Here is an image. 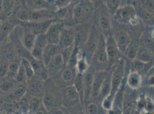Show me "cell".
Returning a JSON list of instances; mask_svg holds the SVG:
<instances>
[{"mask_svg": "<svg viewBox=\"0 0 154 114\" xmlns=\"http://www.w3.org/2000/svg\"><path fill=\"white\" fill-rule=\"evenodd\" d=\"M93 67L96 71H106L109 64L108 58L105 48V37L100 34L96 49L91 58Z\"/></svg>", "mask_w": 154, "mask_h": 114, "instance_id": "obj_1", "label": "cell"}, {"mask_svg": "<svg viewBox=\"0 0 154 114\" xmlns=\"http://www.w3.org/2000/svg\"><path fill=\"white\" fill-rule=\"evenodd\" d=\"M94 11V6L89 1H81L74 5L72 10V19L76 24H81L88 21Z\"/></svg>", "mask_w": 154, "mask_h": 114, "instance_id": "obj_2", "label": "cell"}, {"mask_svg": "<svg viewBox=\"0 0 154 114\" xmlns=\"http://www.w3.org/2000/svg\"><path fill=\"white\" fill-rule=\"evenodd\" d=\"M114 69L111 73V93L116 94L122 84V81L125 74V62L120 58L115 64Z\"/></svg>", "mask_w": 154, "mask_h": 114, "instance_id": "obj_3", "label": "cell"}, {"mask_svg": "<svg viewBox=\"0 0 154 114\" xmlns=\"http://www.w3.org/2000/svg\"><path fill=\"white\" fill-rule=\"evenodd\" d=\"M75 30L73 27L63 26L58 44L60 49L66 50L75 44Z\"/></svg>", "mask_w": 154, "mask_h": 114, "instance_id": "obj_4", "label": "cell"}, {"mask_svg": "<svg viewBox=\"0 0 154 114\" xmlns=\"http://www.w3.org/2000/svg\"><path fill=\"white\" fill-rule=\"evenodd\" d=\"M135 14L134 7L131 5H126L119 7L113 13V17L119 24H126L129 23L130 19Z\"/></svg>", "mask_w": 154, "mask_h": 114, "instance_id": "obj_5", "label": "cell"}, {"mask_svg": "<svg viewBox=\"0 0 154 114\" xmlns=\"http://www.w3.org/2000/svg\"><path fill=\"white\" fill-rule=\"evenodd\" d=\"M108 73L106 71L103 70L96 71L93 73L90 98L96 99L98 98L104 80Z\"/></svg>", "mask_w": 154, "mask_h": 114, "instance_id": "obj_6", "label": "cell"}, {"mask_svg": "<svg viewBox=\"0 0 154 114\" xmlns=\"http://www.w3.org/2000/svg\"><path fill=\"white\" fill-rule=\"evenodd\" d=\"M63 26H64L62 23L56 21L54 22L49 26L45 34L48 44H55L58 46L61 32Z\"/></svg>", "mask_w": 154, "mask_h": 114, "instance_id": "obj_7", "label": "cell"}, {"mask_svg": "<svg viewBox=\"0 0 154 114\" xmlns=\"http://www.w3.org/2000/svg\"><path fill=\"white\" fill-rule=\"evenodd\" d=\"M48 44V43L45 34L38 35L32 50L30 52L31 57L35 60L42 62L43 51Z\"/></svg>", "mask_w": 154, "mask_h": 114, "instance_id": "obj_8", "label": "cell"}, {"mask_svg": "<svg viewBox=\"0 0 154 114\" xmlns=\"http://www.w3.org/2000/svg\"><path fill=\"white\" fill-rule=\"evenodd\" d=\"M54 19H50L43 21H28L24 22V27L35 34L36 36L45 34L49 26L51 25Z\"/></svg>", "mask_w": 154, "mask_h": 114, "instance_id": "obj_9", "label": "cell"}, {"mask_svg": "<svg viewBox=\"0 0 154 114\" xmlns=\"http://www.w3.org/2000/svg\"><path fill=\"white\" fill-rule=\"evenodd\" d=\"M105 48L109 64L114 62H116L120 59L119 57L120 53L118 49L113 37L108 36L105 38Z\"/></svg>", "mask_w": 154, "mask_h": 114, "instance_id": "obj_10", "label": "cell"}, {"mask_svg": "<svg viewBox=\"0 0 154 114\" xmlns=\"http://www.w3.org/2000/svg\"><path fill=\"white\" fill-rule=\"evenodd\" d=\"M98 33L94 26H92L88 33V36L86 41V54L91 58L96 49L99 39Z\"/></svg>", "mask_w": 154, "mask_h": 114, "instance_id": "obj_11", "label": "cell"}, {"mask_svg": "<svg viewBox=\"0 0 154 114\" xmlns=\"http://www.w3.org/2000/svg\"><path fill=\"white\" fill-rule=\"evenodd\" d=\"M56 14L49 9L33 10L30 12L29 21H43L54 19Z\"/></svg>", "mask_w": 154, "mask_h": 114, "instance_id": "obj_12", "label": "cell"}, {"mask_svg": "<svg viewBox=\"0 0 154 114\" xmlns=\"http://www.w3.org/2000/svg\"><path fill=\"white\" fill-rule=\"evenodd\" d=\"M114 38L120 53L124 54L127 47L131 44V39L128 34L125 31L122 30L117 32L116 37Z\"/></svg>", "mask_w": 154, "mask_h": 114, "instance_id": "obj_13", "label": "cell"}, {"mask_svg": "<svg viewBox=\"0 0 154 114\" xmlns=\"http://www.w3.org/2000/svg\"><path fill=\"white\" fill-rule=\"evenodd\" d=\"M60 53H61V49L58 45L47 44L43 51L42 56V62L43 65L47 67L52 58Z\"/></svg>", "mask_w": 154, "mask_h": 114, "instance_id": "obj_14", "label": "cell"}, {"mask_svg": "<svg viewBox=\"0 0 154 114\" xmlns=\"http://www.w3.org/2000/svg\"><path fill=\"white\" fill-rule=\"evenodd\" d=\"M36 36H37L30 30L26 27L24 28L21 39V43L23 45V47L29 53L32 50L34 46Z\"/></svg>", "mask_w": 154, "mask_h": 114, "instance_id": "obj_15", "label": "cell"}, {"mask_svg": "<svg viewBox=\"0 0 154 114\" xmlns=\"http://www.w3.org/2000/svg\"><path fill=\"white\" fill-rule=\"evenodd\" d=\"M28 81L29 82L28 86V88L31 94L33 95L34 97L38 98V96L42 95L44 92L43 83L41 82L40 79L35 78V76Z\"/></svg>", "mask_w": 154, "mask_h": 114, "instance_id": "obj_16", "label": "cell"}, {"mask_svg": "<svg viewBox=\"0 0 154 114\" xmlns=\"http://www.w3.org/2000/svg\"><path fill=\"white\" fill-rule=\"evenodd\" d=\"M142 83L141 74L135 71H131L127 78V84L130 89H139Z\"/></svg>", "mask_w": 154, "mask_h": 114, "instance_id": "obj_17", "label": "cell"}, {"mask_svg": "<svg viewBox=\"0 0 154 114\" xmlns=\"http://www.w3.org/2000/svg\"><path fill=\"white\" fill-rule=\"evenodd\" d=\"M64 64V58L62 53H60L52 58L50 63L46 67L48 71H51V73H54L60 70Z\"/></svg>", "mask_w": 154, "mask_h": 114, "instance_id": "obj_18", "label": "cell"}, {"mask_svg": "<svg viewBox=\"0 0 154 114\" xmlns=\"http://www.w3.org/2000/svg\"><path fill=\"white\" fill-rule=\"evenodd\" d=\"M76 63H75V70L76 73L84 74L89 70V66L86 58L83 54L78 53L76 55Z\"/></svg>", "mask_w": 154, "mask_h": 114, "instance_id": "obj_19", "label": "cell"}, {"mask_svg": "<svg viewBox=\"0 0 154 114\" xmlns=\"http://www.w3.org/2000/svg\"><path fill=\"white\" fill-rule=\"evenodd\" d=\"M93 78V73L89 70L84 74V101L90 98Z\"/></svg>", "mask_w": 154, "mask_h": 114, "instance_id": "obj_20", "label": "cell"}, {"mask_svg": "<svg viewBox=\"0 0 154 114\" xmlns=\"http://www.w3.org/2000/svg\"><path fill=\"white\" fill-rule=\"evenodd\" d=\"M152 53L149 50L145 47H139L137 49L135 60L148 64L152 61Z\"/></svg>", "mask_w": 154, "mask_h": 114, "instance_id": "obj_21", "label": "cell"}, {"mask_svg": "<svg viewBox=\"0 0 154 114\" xmlns=\"http://www.w3.org/2000/svg\"><path fill=\"white\" fill-rule=\"evenodd\" d=\"M73 83L74 84L72 85L79 95L80 101L83 102L84 101V74L76 73L74 78Z\"/></svg>", "mask_w": 154, "mask_h": 114, "instance_id": "obj_22", "label": "cell"}, {"mask_svg": "<svg viewBox=\"0 0 154 114\" xmlns=\"http://www.w3.org/2000/svg\"><path fill=\"white\" fill-rule=\"evenodd\" d=\"M65 96L67 100L71 103L81 101L79 95L73 85L68 86L66 88Z\"/></svg>", "mask_w": 154, "mask_h": 114, "instance_id": "obj_23", "label": "cell"}, {"mask_svg": "<svg viewBox=\"0 0 154 114\" xmlns=\"http://www.w3.org/2000/svg\"><path fill=\"white\" fill-rule=\"evenodd\" d=\"M42 103L46 111H50L55 104V98L54 95L51 94H45L43 96Z\"/></svg>", "mask_w": 154, "mask_h": 114, "instance_id": "obj_24", "label": "cell"}, {"mask_svg": "<svg viewBox=\"0 0 154 114\" xmlns=\"http://www.w3.org/2000/svg\"><path fill=\"white\" fill-rule=\"evenodd\" d=\"M20 61L24 67V69L26 71L27 81H28L35 76V70L33 69L31 62L27 58L23 57L22 58Z\"/></svg>", "mask_w": 154, "mask_h": 114, "instance_id": "obj_25", "label": "cell"}, {"mask_svg": "<svg viewBox=\"0 0 154 114\" xmlns=\"http://www.w3.org/2000/svg\"><path fill=\"white\" fill-rule=\"evenodd\" d=\"M26 83H19V85H16L15 88L12 91L14 98L17 100H20L25 96L27 91V86H26Z\"/></svg>", "mask_w": 154, "mask_h": 114, "instance_id": "obj_26", "label": "cell"}, {"mask_svg": "<svg viewBox=\"0 0 154 114\" xmlns=\"http://www.w3.org/2000/svg\"><path fill=\"white\" fill-rule=\"evenodd\" d=\"M116 94L110 92L108 95H106L102 101V107L105 111H108L112 108L113 103Z\"/></svg>", "mask_w": 154, "mask_h": 114, "instance_id": "obj_27", "label": "cell"}, {"mask_svg": "<svg viewBox=\"0 0 154 114\" xmlns=\"http://www.w3.org/2000/svg\"><path fill=\"white\" fill-rule=\"evenodd\" d=\"M30 12L31 11L26 7H21L17 12L16 17L17 19L22 22H28L29 21Z\"/></svg>", "mask_w": 154, "mask_h": 114, "instance_id": "obj_28", "label": "cell"}, {"mask_svg": "<svg viewBox=\"0 0 154 114\" xmlns=\"http://www.w3.org/2000/svg\"><path fill=\"white\" fill-rule=\"evenodd\" d=\"M14 80L16 81V82L19 83H26L27 82L26 71L23 64L21 63V61L19 67V69L17 70V72L14 77Z\"/></svg>", "mask_w": 154, "mask_h": 114, "instance_id": "obj_29", "label": "cell"}, {"mask_svg": "<svg viewBox=\"0 0 154 114\" xmlns=\"http://www.w3.org/2000/svg\"><path fill=\"white\" fill-rule=\"evenodd\" d=\"M16 86V82L13 80L8 79L4 81L0 84V90L3 93L12 92Z\"/></svg>", "mask_w": 154, "mask_h": 114, "instance_id": "obj_30", "label": "cell"}, {"mask_svg": "<svg viewBox=\"0 0 154 114\" xmlns=\"http://www.w3.org/2000/svg\"><path fill=\"white\" fill-rule=\"evenodd\" d=\"M40 107V102L38 98L33 97L28 102V111L31 114H35Z\"/></svg>", "mask_w": 154, "mask_h": 114, "instance_id": "obj_31", "label": "cell"}, {"mask_svg": "<svg viewBox=\"0 0 154 114\" xmlns=\"http://www.w3.org/2000/svg\"><path fill=\"white\" fill-rule=\"evenodd\" d=\"M98 24L104 31H108L110 27V21L109 17L104 14H101L98 19Z\"/></svg>", "mask_w": 154, "mask_h": 114, "instance_id": "obj_32", "label": "cell"}, {"mask_svg": "<svg viewBox=\"0 0 154 114\" xmlns=\"http://www.w3.org/2000/svg\"><path fill=\"white\" fill-rule=\"evenodd\" d=\"M137 49L133 44H130L127 47L124 54L126 57L131 61H135L136 57Z\"/></svg>", "mask_w": 154, "mask_h": 114, "instance_id": "obj_33", "label": "cell"}, {"mask_svg": "<svg viewBox=\"0 0 154 114\" xmlns=\"http://www.w3.org/2000/svg\"><path fill=\"white\" fill-rule=\"evenodd\" d=\"M31 2H29L28 7L32 8L33 10H38L42 9H48L47 5L48 4V1H31Z\"/></svg>", "mask_w": 154, "mask_h": 114, "instance_id": "obj_34", "label": "cell"}, {"mask_svg": "<svg viewBox=\"0 0 154 114\" xmlns=\"http://www.w3.org/2000/svg\"><path fill=\"white\" fill-rule=\"evenodd\" d=\"M20 61H12L9 64L8 66V72L7 76H11V77H13L14 78L17 72V70L19 69Z\"/></svg>", "mask_w": 154, "mask_h": 114, "instance_id": "obj_35", "label": "cell"}, {"mask_svg": "<svg viewBox=\"0 0 154 114\" xmlns=\"http://www.w3.org/2000/svg\"><path fill=\"white\" fill-rule=\"evenodd\" d=\"M62 79L64 82L69 83L74 80V76L72 71L70 68H65L62 72Z\"/></svg>", "mask_w": 154, "mask_h": 114, "instance_id": "obj_36", "label": "cell"}, {"mask_svg": "<svg viewBox=\"0 0 154 114\" xmlns=\"http://www.w3.org/2000/svg\"><path fill=\"white\" fill-rule=\"evenodd\" d=\"M12 29L11 23L7 22L3 24L0 29V40L4 39Z\"/></svg>", "mask_w": 154, "mask_h": 114, "instance_id": "obj_37", "label": "cell"}, {"mask_svg": "<svg viewBox=\"0 0 154 114\" xmlns=\"http://www.w3.org/2000/svg\"><path fill=\"white\" fill-rule=\"evenodd\" d=\"M68 7H64L57 9L56 10V16L60 19H64L69 15V8Z\"/></svg>", "mask_w": 154, "mask_h": 114, "instance_id": "obj_38", "label": "cell"}, {"mask_svg": "<svg viewBox=\"0 0 154 114\" xmlns=\"http://www.w3.org/2000/svg\"><path fill=\"white\" fill-rule=\"evenodd\" d=\"M98 107L95 103H90L86 107V114H98Z\"/></svg>", "mask_w": 154, "mask_h": 114, "instance_id": "obj_39", "label": "cell"}, {"mask_svg": "<svg viewBox=\"0 0 154 114\" xmlns=\"http://www.w3.org/2000/svg\"><path fill=\"white\" fill-rule=\"evenodd\" d=\"M146 64H144V63H143V62H140L139 61L135 60L134 64V69H135L134 71L139 73V74H140L145 69Z\"/></svg>", "mask_w": 154, "mask_h": 114, "instance_id": "obj_40", "label": "cell"}, {"mask_svg": "<svg viewBox=\"0 0 154 114\" xmlns=\"http://www.w3.org/2000/svg\"><path fill=\"white\" fill-rule=\"evenodd\" d=\"M141 17L145 21H151L152 19L154 18L153 17V13H151L146 10L144 9H143L141 11Z\"/></svg>", "mask_w": 154, "mask_h": 114, "instance_id": "obj_41", "label": "cell"}, {"mask_svg": "<svg viewBox=\"0 0 154 114\" xmlns=\"http://www.w3.org/2000/svg\"><path fill=\"white\" fill-rule=\"evenodd\" d=\"M70 1H67V0H59V1H55L54 2V4L55 7H56L57 9L64 7H69L70 5Z\"/></svg>", "mask_w": 154, "mask_h": 114, "instance_id": "obj_42", "label": "cell"}, {"mask_svg": "<svg viewBox=\"0 0 154 114\" xmlns=\"http://www.w3.org/2000/svg\"><path fill=\"white\" fill-rule=\"evenodd\" d=\"M9 64L4 62L0 64V76H5L8 74Z\"/></svg>", "mask_w": 154, "mask_h": 114, "instance_id": "obj_43", "label": "cell"}, {"mask_svg": "<svg viewBox=\"0 0 154 114\" xmlns=\"http://www.w3.org/2000/svg\"><path fill=\"white\" fill-rule=\"evenodd\" d=\"M106 2V7L109 8V10H115V12L116 9L119 7L118 1H108Z\"/></svg>", "mask_w": 154, "mask_h": 114, "instance_id": "obj_44", "label": "cell"}, {"mask_svg": "<svg viewBox=\"0 0 154 114\" xmlns=\"http://www.w3.org/2000/svg\"><path fill=\"white\" fill-rule=\"evenodd\" d=\"M139 17L138 16L136 15V14L135 16H134L129 21V23L132 26L137 25L139 24Z\"/></svg>", "mask_w": 154, "mask_h": 114, "instance_id": "obj_45", "label": "cell"}, {"mask_svg": "<svg viewBox=\"0 0 154 114\" xmlns=\"http://www.w3.org/2000/svg\"><path fill=\"white\" fill-rule=\"evenodd\" d=\"M108 114H123V112L122 110L112 108L111 110L108 111Z\"/></svg>", "mask_w": 154, "mask_h": 114, "instance_id": "obj_46", "label": "cell"}, {"mask_svg": "<svg viewBox=\"0 0 154 114\" xmlns=\"http://www.w3.org/2000/svg\"><path fill=\"white\" fill-rule=\"evenodd\" d=\"M148 83L150 86H154V74H152L148 79Z\"/></svg>", "mask_w": 154, "mask_h": 114, "instance_id": "obj_47", "label": "cell"}, {"mask_svg": "<svg viewBox=\"0 0 154 114\" xmlns=\"http://www.w3.org/2000/svg\"><path fill=\"white\" fill-rule=\"evenodd\" d=\"M52 114H64V113L61 110H57L55 111H54Z\"/></svg>", "mask_w": 154, "mask_h": 114, "instance_id": "obj_48", "label": "cell"}, {"mask_svg": "<svg viewBox=\"0 0 154 114\" xmlns=\"http://www.w3.org/2000/svg\"><path fill=\"white\" fill-rule=\"evenodd\" d=\"M3 7H4V5H3L2 1H0V14H1V12H2V11Z\"/></svg>", "mask_w": 154, "mask_h": 114, "instance_id": "obj_49", "label": "cell"}, {"mask_svg": "<svg viewBox=\"0 0 154 114\" xmlns=\"http://www.w3.org/2000/svg\"><path fill=\"white\" fill-rule=\"evenodd\" d=\"M35 114H45V113L43 111H42L38 110V111Z\"/></svg>", "mask_w": 154, "mask_h": 114, "instance_id": "obj_50", "label": "cell"}, {"mask_svg": "<svg viewBox=\"0 0 154 114\" xmlns=\"http://www.w3.org/2000/svg\"><path fill=\"white\" fill-rule=\"evenodd\" d=\"M79 114H86V113H85L84 112H81V113H80Z\"/></svg>", "mask_w": 154, "mask_h": 114, "instance_id": "obj_51", "label": "cell"}, {"mask_svg": "<svg viewBox=\"0 0 154 114\" xmlns=\"http://www.w3.org/2000/svg\"></svg>", "mask_w": 154, "mask_h": 114, "instance_id": "obj_52", "label": "cell"}]
</instances>
